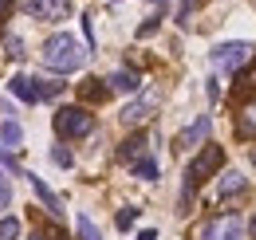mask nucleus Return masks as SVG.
<instances>
[{"label": "nucleus", "instance_id": "obj_22", "mask_svg": "<svg viewBox=\"0 0 256 240\" xmlns=\"http://www.w3.org/2000/svg\"><path fill=\"white\" fill-rule=\"evenodd\" d=\"M52 162H56L60 170H71V166H75V158H71L67 146H52Z\"/></svg>", "mask_w": 256, "mask_h": 240}, {"label": "nucleus", "instance_id": "obj_36", "mask_svg": "<svg viewBox=\"0 0 256 240\" xmlns=\"http://www.w3.org/2000/svg\"><path fill=\"white\" fill-rule=\"evenodd\" d=\"M114 4H118V0H114Z\"/></svg>", "mask_w": 256, "mask_h": 240}, {"label": "nucleus", "instance_id": "obj_18", "mask_svg": "<svg viewBox=\"0 0 256 240\" xmlns=\"http://www.w3.org/2000/svg\"><path fill=\"white\" fill-rule=\"evenodd\" d=\"M32 83H36V98L40 102H52V98L64 94V83H56V79H32Z\"/></svg>", "mask_w": 256, "mask_h": 240}, {"label": "nucleus", "instance_id": "obj_25", "mask_svg": "<svg viewBox=\"0 0 256 240\" xmlns=\"http://www.w3.org/2000/svg\"><path fill=\"white\" fill-rule=\"evenodd\" d=\"M236 79H240V87H244V90H256V63H252V67H240Z\"/></svg>", "mask_w": 256, "mask_h": 240}, {"label": "nucleus", "instance_id": "obj_26", "mask_svg": "<svg viewBox=\"0 0 256 240\" xmlns=\"http://www.w3.org/2000/svg\"><path fill=\"white\" fill-rule=\"evenodd\" d=\"M4 44H8V56L12 60H24V40L20 36H4Z\"/></svg>", "mask_w": 256, "mask_h": 240}, {"label": "nucleus", "instance_id": "obj_15", "mask_svg": "<svg viewBox=\"0 0 256 240\" xmlns=\"http://www.w3.org/2000/svg\"><path fill=\"white\" fill-rule=\"evenodd\" d=\"M0 142H4V150H20L24 146V126L16 118H4L0 122Z\"/></svg>", "mask_w": 256, "mask_h": 240}, {"label": "nucleus", "instance_id": "obj_14", "mask_svg": "<svg viewBox=\"0 0 256 240\" xmlns=\"http://www.w3.org/2000/svg\"><path fill=\"white\" fill-rule=\"evenodd\" d=\"M106 87H110V94L118 90V94H134V90L142 87V79H138V71H114L110 79H106Z\"/></svg>", "mask_w": 256, "mask_h": 240}, {"label": "nucleus", "instance_id": "obj_11", "mask_svg": "<svg viewBox=\"0 0 256 240\" xmlns=\"http://www.w3.org/2000/svg\"><path fill=\"white\" fill-rule=\"evenodd\" d=\"M244 189H248V181H244V174H240V170H224L221 181H217V197H221V201L236 197V193H244Z\"/></svg>", "mask_w": 256, "mask_h": 240}, {"label": "nucleus", "instance_id": "obj_5", "mask_svg": "<svg viewBox=\"0 0 256 240\" xmlns=\"http://www.w3.org/2000/svg\"><path fill=\"white\" fill-rule=\"evenodd\" d=\"M248 60H252V44H221V48L209 56V63H213L217 75H236Z\"/></svg>", "mask_w": 256, "mask_h": 240}, {"label": "nucleus", "instance_id": "obj_32", "mask_svg": "<svg viewBox=\"0 0 256 240\" xmlns=\"http://www.w3.org/2000/svg\"><path fill=\"white\" fill-rule=\"evenodd\" d=\"M134 240H158V232H154V228H142V232H138Z\"/></svg>", "mask_w": 256, "mask_h": 240}, {"label": "nucleus", "instance_id": "obj_19", "mask_svg": "<svg viewBox=\"0 0 256 240\" xmlns=\"http://www.w3.org/2000/svg\"><path fill=\"white\" fill-rule=\"evenodd\" d=\"M75 228H79V240H102V232L95 228V220H91L87 212H79V216H75Z\"/></svg>", "mask_w": 256, "mask_h": 240}, {"label": "nucleus", "instance_id": "obj_35", "mask_svg": "<svg viewBox=\"0 0 256 240\" xmlns=\"http://www.w3.org/2000/svg\"><path fill=\"white\" fill-rule=\"evenodd\" d=\"M150 4H166V0H150Z\"/></svg>", "mask_w": 256, "mask_h": 240}, {"label": "nucleus", "instance_id": "obj_2", "mask_svg": "<svg viewBox=\"0 0 256 240\" xmlns=\"http://www.w3.org/2000/svg\"><path fill=\"white\" fill-rule=\"evenodd\" d=\"M40 60H44L48 71H56V75H71V71H79V67L87 63V48H83L71 32H56V36L44 40Z\"/></svg>", "mask_w": 256, "mask_h": 240}, {"label": "nucleus", "instance_id": "obj_10", "mask_svg": "<svg viewBox=\"0 0 256 240\" xmlns=\"http://www.w3.org/2000/svg\"><path fill=\"white\" fill-rule=\"evenodd\" d=\"M110 98V87H106V79H83L79 83V102H91V106H98V102H106Z\"/></svg>", "mask_w": 256, "mask_h": 240}, {"label": "nucleus", "instance_id": "obj_30", "mask_svg": "<svg viewBox=\"0 0 256 240\" xmlns=\"http://www.w3.org/2000/svg\"><path fill=\"white\" fill-rule=\"evenodd\" d=\"M0 166H8V170H20V166H16V158H12L8 150H0Z\"/></svg>", "mask_w": 256, "mask_h": 240}, {"label": "nucleus", "instance_id": "obj_29", "mask_svg": "<svg viewBox=\"0 0 256 240\" xmlns=\"http://www.w3.org/2000/svg\"><path fill=\"white\" fill-rule=\"evenodd\" d=\"M12 8H16V0H0V24L12 16Z\"/></svg>", "mask_w": 256, "mask_h": 240}, {"label": "nucleus", "instance_id": "obj_6", "mask_svg": "<svg viewBox=\"0 0 256 240\" xmlns=\"http://www.w3.org/2000/svg\"><path fill=\"white\" fill-rule=\"evenodd\" d=\"M209 130H213V114H201L197 122H190L178 138H174V150H201L209 142Z\"/></svg>", "mask_w": 256, "mask_h": 240}, {"label": "nucleus", "instance_id": "obj_21", "mask_svg": "<svg viewBox=\"0 0 256 240\" xmlns=\"http://www.w3.org/2000/svg\"><path fill=\"white\" fill-rule=\"evenodd\" d=\"M0 240H20V216H0Z\"/></svg>", "mask_w": 256, "mask_h": 240}, {"label": "nucleus", "instance_id": "obj_16", "mask_svg": "<svg viewBox=\"0 0 256 240\" xmlns=\"http://www.w3.org/2000/svg\"><path fill=\"white\" fill-rule=\"evenodd\" d=\"M8 90H12L20 102H40V98H36V83L28 75H12V79H8Z\"/></svg>", "mask_w": 256, "mask_h": 240}, {"label": "nucleus", "instance_id": "obj_3", "mask_svg": "<svg viewBox=\"0 0 256 240\" xmlns=\"http://www.w3.org/2000/svg\"><path fill=\"white\" fill-rule=\"evenodd\" d=\"M52 126H56V138L60 142H79V138L95 134V114L87 106H60Z\"/></svg>", "mask_w": 256, "mask_h": 240}, {"label": "nucleus", "instance_id": "obj_7", "mask_svg": "<svg viewBox=\"0 0 256 240\" xmlns=\"http://www.w3.org/2000/svg\"><path fill=\"white\" fill-rule=\"evenodd\" d=\"M24 12L32 16V20H52V24H60L71 16V0H24Z\"/></svg>", "mask_w": 256, "mask_h": 240}, {"label": "nucleus", "instance_id": "obj_23", "mask_svg": "<svg viewBox=\"0 0 256 240\" xmlns=\"http://www.w3.org/2000/svg\"><path fill=\"white\" fill-rule=\"evenodd\" d=\"M12 205V181H8V174L0 170V212Z\"/></svg>", "mask_w": 256, "mask_h": 240}, {"label": "nucleus", "instance_id": "obj_34", "mask_svg": "<svg viewBox=\"0 0 256 240\" xmlns=\"http://www.w3.org/2000/svg\"><path fill=\"white\" fill-rule=\"evenodd\" d=\"M248 158H252V166H256V150H252V154H248Z\"/></svg>", "mask_w": 256, "mask_h": 240}, {"label": "nucleus", "instance_id": "obj_17", "mask_svg": "<svg viewBox=\"0 0 256 240\" xmlns=\"http://www.w3.org/2000/svg\"><path fill=\"white\" fill-rule=\"evenodd\" d=\"M130 174H134L138 181H158V162L146 154V158H138V162L130 166Z\"/></svg>", "mask_w": 256, "mask_h": 240}, {"label": "nucleus", "instance_id": "obj_8", "mask_svg": "<svg viewBox=\"0 0 256 240\" xmlns=\"http://www.w3.org/2000/svg\"><path fill=\"white\" fill-rule=\"evenodd\" d=\"M232 130H236V138H244V142H256V98H248L244 106H236Z\"/></svg>", "mask_w": 256, "mask_h": 240}, {"label": "nucleus", "instance_id": "obj_1", "mask_svg": "<svg viewBox=\"0 0 256 240\" xmlns=\"http://www.w3.org/2000/svg\"><path fill=\"white\" fill-rule=\"evenodd\" d=\"M224 166V150L217 142H205L201 150L193 154V162L186 166V178H182V197H178V212H190L193 209V197H197V189L205 185V181L213 178L217 170Z\"/></svg>", "mask_w": 256, "mask_h": 240}, {"label": "nucleus", "instance_id": "obj_12", "mask_svg": "<svg viewBox=\"0 0 256 240\" xmlns=\"http://www.w3.org/2000/svg\"><path fill=\"white\" fill-rule=\"evenodd\" d=\"M150 114H154V98H134V102L122 106V114H118V118L126 122V126H138V122H146Z\"/></svg>", "mask_w": 256, "mask_h": 240}, {"label": "nucleus", "instance_id": "obj_4", "mask_svg": "<svg viewBox=\"0 0 256 240\" xmlns=\"http://www.w3.org/2000/svg\"><path fill=\"white\" fill-rule=\"evenodd\" d=\"M244 232H248V228H244L240 216L221 212V216H209L205 224H197V236H193V240H240Z\"/></svg>", "mask_w": 256, "mask_h": 240}, {"label": "nucleus", "instance_id": "obj_33", "mask_svg": "<svg viewBox=\"0 0 256 240\" xmlns=\"http://www.w3.org/2000/svg\"><path fill=\"white\" fill-rule=\"evenodd\" d=\"M244 228H248V240H256V216L248 220V224H244Z\"/></svg>", "mask_w": 256, "mask_h": 240}, {"label": "nucleus", "instance_id": "obj_20", "mask_svg": "<svg viewBox=\"0 0 256 240\" xmlns=\"http://www.w3.org/2000/svg\"><path fill=\"white\" fill-rule=\"evenodd\" d=\"M134 220H138V209L126 205V209H118V216H114V228H118V232H130V228H134Z\"/></svg>", "mask_w": 256, "mask_h": 240}, {"label": "nucleus", "instance_id": "obj_13", "mask_svg": "<svg viewBox=\"0 0 256 240\" xmlns=\"http://www.w3.org/2000/svg\"><path fill=\"white\" fill-rule=\"evenodd\" d=\"M24 178L32 181V189H36V197L44 201V209L52 212V216H64V201H60V197H56V193L44 185V178H36V174H24Z\"/></svg>", "mask_w": 256, "mask_h": 240}, {"label": "nucleus", "instance_id": "obj_31", "mask_svg": "<svg viewBox=\"0 0 256 240\" xmlns=\"http://www.w3.org/2000/svg\"><path fill=\"white\" fill-rule=\"evenodd\" d=\"M205 90H209V102H217V98H221V87H217V79H209V87H205Z\"/></svg>", "mask_w": 256, "mask_h": 240}, {"label": "nucleus", "instance_id": "obj_28", "mask_svg": "<svg viewBox=\"0 0 256 240\" xmlns=\"http://www.w3.org/2000/svg\"><path fill=\"white\" fill-rule=\"evenodd\" d=\"M32 240H67V236L60 232V228H52V232H40V228H36V232H32Z\"/></svg>", "mask_w": 256, "mask_h": 240}, {"label": "nucleus", "instance_id": "obj_9", "mask_svg": "<svg viewBox=\"0 0 256 240\" xmlns=\"http://www.w3.org/2000/svg\"><path fill=\"white\" fill-rule=\"evenodd\" d=\"M150 154V142H146V134H130L126 142L114 150V162H122V166H134L138 158H146Z\"/></svg>", "mask_w": 256, "mask_h": 240}, {"label": "nucleus", "instance_id": "obj_24", "mask_svg": "<svg viewBox=\"0 0 256 240\" xmlns=\"http://www.w3.org/2000/svg\"><path fill=\"white\" fill-rule=\"evenodd\" d=\"M205 0H182L178 4V24H190V16H193V8H201Z\"/></svg>", "mask_w": 256, "mask_h": 240}, {"label": "nucleus", "instance_id": "obj_27", "mask_svg": "<svg viewBox=\"0 0 256 240\" xmlns=\"http://www.w3.org/2000/svg\"><path fill=\"white\" fill-rule=\"evenodd\" d=\"M158 28H162V16H150L146 24H138V40H146V36H154Z\"/></svg>", "mask_w": 256, "mask_h": 240}]
</instances>
